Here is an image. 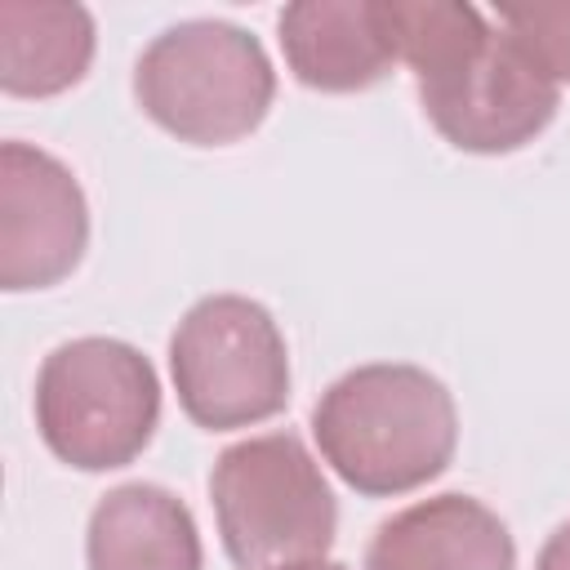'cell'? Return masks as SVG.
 Here are the masks:
<instances>
[{
	"label": "cell",
	"mask_w": 570,
	"mask_h": 570,
	"mask_svg": "<svg viewBox=\"0 0 570 570\" xmlns=\"http://www.w3.org/2000/svg\"><path fill=\"white\" fill-rule=\"evenodd\" d=\"M379 22L396 62L414 71L423 116L454 151L508 156L552 125L561 89L476 4L379 0Z\"/></svg>",
	"instance_id": "6da1fadb"
},
{
	"label": "cell",
	"mask_w": 570,
	"mask_h": 570,
	"mask_svg": "<svg viewBox=\"0 0 570 570\" xmlns=\"http://www.w3.org/2000/svg\"><path fill=\"white\" fill-rule=\"evenodd\" d=\"M321 459L361 499H396L436 481L459 450L450 387L410 361H370L338 374L312 405Z\"/></svg>",
	"instance_id": "7a4b0ae2"
},
{
	"label": "cell",
	"mask_w": 570,
	"mask_h": 570,
	"mask_svg": "<svg viewBox=\"0 0 570 570\" xmlns=\"http://www.w3.org/2000/svg\"><path fill=\"white\" fill-rule=\"evenodd\" d=\"M134 102L187 147L249 138L276 102V67L258 36L223 18H187L147 40L134 62Z\"/></svg>",
	"instance_id": "3957f363"
},
{
	"label": "cell",
	"mask_w": 570,
	"mask_h": 570,
	"mask_svg": "<svg viewBox=\"0 0 570 570\" xmlns=\"http://www.w3.org/2000/svg\"><path fill=\"white\" fill-rule=\"evenodd\" d=\"M36 432L76 472L134 463L160 428L156 365L125 338L85 334L58 343L36 370Z\"/></svg>",
	"instance_id": "277c9868"
},
{
	"label": "cell",
	"mask_w": 570,
	"mask_h": 570,
	"mask_svg": "<svg viewBox=\"0 0 570 570\" xmlns=\"http://www.w3.org/2000/svg\"><path fill=\"white\" fill-rule=\"evenodd\" d=\"M209 503L236 570L325 557L338 534V499L298 432H263L227 445L209 468Z\"/></svg>",
	"instance_id": "5b68a950"
},
{
	"label": "cell",
	"mask_w": 570,
	"mask_h": 570,
	"mask_svg": "<svg viewBox=\"0 0 570 570\" xmlns=\"http://www.w3.org/2000/svg\"><path fill=\"white\" fill-rule=\"evenodd\" d=\"M178 410L205 432H236L289 405V347L276 316L249 294L196 298L169 334Z\"/></svg>",
	"instance_id": "8992f818"
},
{
	"label": "cell",
	"mask_w": 570,
	"mask_h": 570,
	"mask_svg": "<svg viewBox=\"0 0 570 570\" xmlns=\"http://www.w3.org/2000/svg\"><path fill=\"white\" fill-rule=\"evenodd\" d=\"M89 249L80 178L45 147L0 142V289H53Z\"/></svg>",
	"instance_id": "52a82bcc"
},
{
	"label": "cell",
	"mask_w": 570,
	"mask_h": 570,
	"mask_svg": "<svg viewBox=\"0 0 570 570\" xmlns=\"http://www.w3.org/2000/svg\"><path fill=\"white\" fill-rule=\"evenodd\" d=\"M365 570H517V539L490 503L445 490L379 521Z\"/></svg>",
	"instance_id": "ba28073f"
},
{
	"label": "cell",
	"mask_w": 570,
	"mask_h": 570,
	"mask_svg": "<svg viewBox=\"0 0 570 570\" xmlns=\"http://www.w3.org/2000/svg\"><path fill=\"white\" fill-rule=\"evenodd\" d=\"M276 40L289 76L316 94H365L396 67L379 0H294L276 18Z\"/></svg>",
	"instance_id": "9c48e42d"
},
{
	"label": "cell",
	"mask_w": 570,
	"mask_h": 570,
	"mask_svg": "<svg viewBox=\"0 0 570 570\" xmlns=\"http://www.w3.org/2000/svg\"><path fill=\"white\" fill-rule=\"evenodd\" d=\"M89 570H205V548L191 508L156 485L125 481L107 490L85 525Z\"/></svg>",
	"instance_id": "30bf717a"
},
{
	"label": "cell",
	"mask_w": 570,
	"mask_h": 570,
	"mask_svg": "<svg viewBox=\"0 0 570 570\" xmlns=\"http://www.w3.org/2000/svg\"><path fill=\"white\" fill-rule=\"evenodd\" d=\"M98 49L85 4L4 0L0 4V89L9 98H58L76 89Z\"/></svg>",
	"instance_id": "8fae6325"
},
{
	"label": "cell",
	"mask_w": 570,
	"mask_h": 570,
	"mask_svg": "<svg viewBox=\"0 0 570 570\" xmlns=\"http://www.w3.org/2000/svg\"><path fill=\"white\" fill-rule=\"evenodd\" d=\"M499 27L534 58V67L557 89L570 85V0H561V4H503Z\"/></svg>",
	"instance_id": "7c38bea8"
},
{
	"label": "cell",
	"mask_w": 570,
	"mask_h": 570,
	"mask_svg": "<svg viewBox=\"0 0 570 570\" xmlns=\"http://www.w3.org/2000/svg\"><path fill=\"white\" fill-rule=\"evenodd\" d=\"M534 570H570V521H561V525L543 539V548H539V557H534Z\"/></svg>",
	"instance_id": "4fadbf2b"
},
{
	"label": "cell",
	"mask_w": 570,
	"mask_h": 570,
	"mask_svg": "<svg viewBox=\"0 0 570 570\" xmlns=\"http://www.w3.org/2000/svg\"><path fill=\"white\" fill-rule=\"evenodd\" d=\"M276 570H347V566L330 561V557H312V561H294V566H276Z\"/></svg>",
	"instance_id": "5bb4252c"
}]
</instances>
